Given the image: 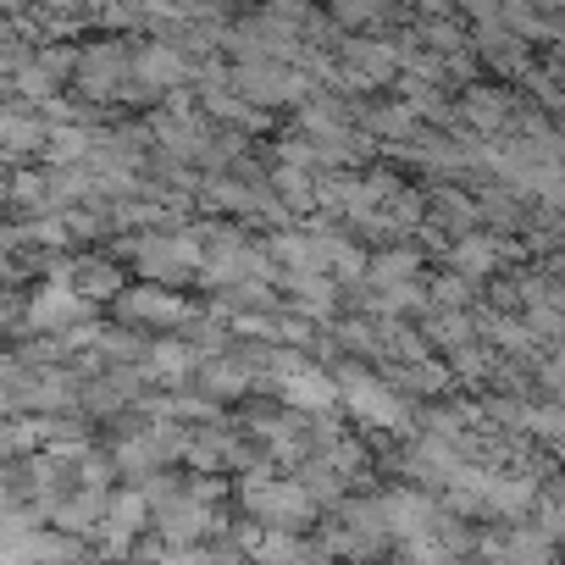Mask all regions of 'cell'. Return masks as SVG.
<instances>
[{
  "label": "cell",
  "instance_id": "obj_1",
  "mask_svg": "<svg viewBox=\"0 0 565 565\" xmlns=\"http://www.w3.org/2000/svg\"><path fill=\"white\" fill-rule=\"evenodd\" d=\"M233 482V510L244 521H255L260 532H289V537H306L322 526V510L306 499V488L295 477H271L266 466L260 471H244V477H227Z\"/></svg>",
  "mask_w": 565,
  "mask_h": 565
},
{
  "label": "cell",
  "instance_id": "obj_2",
  "mask_svg": "<svg viewBox=\"0 0 565 565\" xmlns=\"http://www.w3.org/2000/svg\"><path fill=\"white\" fill-rule=\"evenodd\" d=\"M328 377H333V388H339V416L344 422H355V433L366 438H411V411L416 405H405V399H394L388 394V383L372 372V366H355V361H333L328 366Z\"/></svg>",
  "mask_w": 565,
  "mask_h": 565
},
{
  "label": "cell",
  "instance_id": "obj_3",
  "mask_svg": "<svg viewBox=\"0 0 565 565\" xmlns=\"http://www.w3.org/2000/svg\"><path fill=\"white\" fill-rule=\"evenodd\" d=\"M117 260H128L134 282H156V289H172V295H189L200 282V244L194 233H134V238H117L111 249Z\"/></svg>",
  "mask_w": 565,
  "mask_h": 565
},
{
  "label": "cell",
  "instance_id": "obj_4",
  "mask_svg": "<svg viewBox=\"0 0 565 565\" xmlns=\"http://www.w3.org/2000/svg\"><path fill=\"white\" fill-rule=\"evenodd\" d=\"M194 300L189 295H172V289H156V282H128V289L100 311L106 322H117L122 333H139V339H178L183 322H189Z\"/></svg>",
  "mask_w": 565,
  "mask_h": 565
},
{
  "label": "cell",
  "instance_id": "obj_5",
  "mask_svg": "<svg viewBox=\"0 0 565 565\" xmlns=\"http://www.w3.org/2000/svg\"><path fill=\"white\" fill-rule=\"evenodd\" d=\"M128 62H134V40H122V34H106V40L78 45V73H73L67 95L84 100V106H95V111L117 106L122 89H128Z\"/></svg>",
  "mask_w": 565,
  "mask_h": 565
},
{
  "label": "cell",
  "instance_id": "obj_6",
  "mask_svg": "<svg viewBox=\"0 0 565 565\" xmlns=\"http://www.w3.org/2000/svg\"><path fill=\"white\" fill-rule=\"evenodd\" d=\"M45 277H56V282H67V289L84 300V306H111L122 289H128V266L111 255V249H78V255H56L51 266H45Z\"/></svg>",
  "mask_w": 565,
  "mask_h": 565
},
{
  "label": "cell",
  "instance_id": "obj_7",
  "mask_svg": "<svg viewBox=\"0 0 565 565\" xmlns=\"http://www.w3.org/2000/svg\"><path fill=\"white\" fill-rule=\"evenodd\" d=\"M89 322H100V311L84 306L67 282H56V277H40V289L23 295V339L29 333L34 339H67V333L89 328Z\"/></svg>",
  "mask_w": 565,
  "mask_h": 565
},
{
  "label": "cell",
  "instance_id": "obj_8",
  "mask_svg": "<svg viewBox=\"0 0 565 565\" xmlns=\"http://www.w3.org/2000/svg\"><path fill=\"white\" fill-rule=\"evenodd\" d=\"M438 255H444V271L477 282V289H488L499 271H510V266L526 260V255H521V238H493V233H482V227L466 233V238H449Z\"/></svg>",
  "mask_w": 565,
  "mask_h": 565
},
{
  "label": "cell",
  "instance_id": "obj_9",
  "mask_svg": "<svg viewBox=\"0 0 565 565\" xmlns=\"http://www.w3.org/2000/svg\"><path fill=\"white\" fill-rule=\"evenodd\" d=\"M394 477H399V488H416V493H444L449 488V477L466 466L449 444H438V438H422V433H411L399 449H394Z\"/></svg>",
  "mask_w": 565,
  "mask_h": 565
},
{
  "label": "cell",
  "instance_id": "obj_10",
  "mask_svg": "<svg viewBox=\"0 0 565 565\" xmlns=\"http://www.w3.org/2000/svg\"><path fill=\"white\" fill-rule=\"evenodd\" d=\"M515 106H521V95H515L510 84H493V78H477V84H466V89L455 95L460 128H466L471 139H482V145H493V139L510 128Z\"/></svg>",
  "mask_w": 565,
  "mask_h": 565
},
{
  "label": "cell",
  "instance_id": "obj_11",
  "mask_svg": "<svg viewBox=\"0 0 565 565\" xmlns=\"http://www.w3.org/2000/svg\"><path fill=\"white\" fill-rule=\"evenodd\" d=\"M372 499H377V521L388 532V548L394 543H411V537H427L433 521H438V499L433 493H416V488L388 482V488H372Z\"/></svg>",
  "mask_w": 565,
  "mask_h": 565
},
{
  "label": "cell",
  "instance_id": "obj_12",
  "mask_svg": "<svg viewBox=\"0 0 565 565\" xmlns=\"http://www.w3.org/2000/svg\"><path fill=\"white\" fill-rule=\"evenodd\" d=\"M477 559L482 565H554V543L532 521L488 526V532H477Z\"/></svg>",
  "mask_w": 565,
  "mask_h": 565
},
{
  "label": "cell",
  "instance_id": "obj_13",
  "mask_svg": "<svg viewBox=\"0 0 565 565\" xmlns=\"http://www.w3.org/2000/svg\"><path fill=\"white\" fill-rule=\"evenodd\" d=\"M200 399H211V405H244V399H255L260 394V383H255V372L233 355V344L222 350V355H205L200 361V372H194V383H189Z\"/></svg>",
  "mask_w": 565,
  "mask_h": 565
},
{
  "label": "cell",
  "instance_id": "obj_14",
  "mask_svg": "<svg viewBox=\"0 0 565 565\" xmlns=\"http://www.w3.org/2000/svg\"><path fill=\"white\" fill-rule=\"evenodd\" d=\"M194 372H200V355L183 339H156L139 361V377H145L150 394H178V388L194 383Z\"/></svg>",
  "mask_w": 565,
  "mask_h": 565
},
{
  "label": "cell",
  "instance_id": "obj_15",
  "mask_svg": "<svg viewBox=\"0 0 565 565\" xmlns=\"http://www.w3.org/2000/svg\"><path fill=\"white\" fill-rule=\"evenodd\" d=\"M377 377H383L388 394L405 399V405H433V399L455 394V383H449V372H444L438 355H422V361H405V366H377Z\"/></svg>",
  "mask_w": 565,
  "mask_h": 565
},
{
  "label": "cell",
  "instance_id": "obj_16",
  "mask_svg": "<svg viewBox=\"0 0 565 565\" xmlns=\"http://www.w3.org/2000/svg\"><path fill=\"white\" fill-rule=\"evenodd\" d=\"M40 150H45V122L29 106L7 100V106H0V161H7V167H29V161H40Z\"/></svg>",
  "mask_w": 565,
  "mask_h": 565
},
{
  "label": "cell",
  "instance_id": "obj_17",
  "mask_svg": "<svg viewBox=\"0 0 565 565\" xmlns=\"http://www.w3.org/2000/svg\"><path fill=\"white\" fill-rule=\"evenodd\" d=\"M271 399H277L282 411H295V416H333V411H339V388H333V377H328L322 366H306L300 377L277 383Z\"/></svg>",
  "mask_w": 565,
  "mask_h": 565
},
{
  "label": "cell",
  "instance_id": "obj_18",
  "mask_svg": "<svg viewBox=\"0 0 565 565\" xmlns=\"http://www.w3.org/2000/svg\"><path fill=\"white\" fill-rule=\"evenodd\" d=\"M100 515H106V493H95V488H73V493H62V499L45 510V526L62 532V537L89 543L95 526H100Z\"/></svg>",
  "mask_w": 565,
  "mask_h": 565
},
{
  "label": "cell",
  "instance_id": "obj_19",
  "mask_svg": "<svg viewBox=\"0 0 565 565\" xmlns=\"http://www.w3.org/2000/svg\"><path fill=\"white\" fill-rule=\"evenodd\" d=\"M427 249L422 244H388L366 255V289H394V282H422L427 277Z\"/></svg>",
  "mask_w": 565,
  "mask_h": 565
},
{
  "label": "cell",
  "instance_id": "obj_20",
  "mask_svg": "<svg viewBox=\"0 0 565 565\" xmlns=\"http://www.w3.org/2000/svg\"><path fill=\"white\" fill-rule=\"evenodd\" d=\"M471 211H477V227L493 233V238H515L521 222H526V200L499 189V183H477L471 189Z\"/></svg>",
  "mask_w": 565,
  "mask_h": 565
},
{
  "label": "cell",
  "instance_id": "obj_21",
  "mask_svg": "<svg viewBox=\"0 0 565 565\" xmlns=\"http://www.w3.org/2000/svg\"><path fill=\"white\" fill-rule=\"evenodd\" d=\"M416 333H422L427 355H455V350L477 344V322H471V311H427V317L416 322Z\"/></svg>",
  "mask_w": 565,
  "mask_h": 565
},
{
  "label": "cell",
  "instance_id": "obj_22",
  "mask_svg": "<svg viewBox=\"0 0 565 565\" xmlns=\"http://www.w3.org/2000/svg\"><path fill=\"white\" fill-rule=\"evenodd\" d=\"M244 565H328L322 543L306 532V537H289V532H266L260 548L244 559Z\"/></svg>",
  "mask_w": 565,
  "mask_h": 565
},
{
  "label": "cell",
  "instance_id": "obj_23",
  "mask_svg": "<svg viewBox=\"0 0 565 565\" xmlns=\"http://www.w3.org/2000/svg\"><path fill=\"white\" fill-rule=\"evenodd\" d=\"M7 211L18 216V222H29V216H51V189H45V167H18L12 178H7Z\"/></svg>",
  "mask_w": 565,
  "mask_h": 565
},
{
  "label": "cell",
  "instance_id": "obj_24",
  "mask_svg": "<svg viewBox=\"0 0 565 565\" xmlns=\"http://www.w3.org/2000/svg\"><path fill=\"white\" fill-rule=\"evenodd\" d=\"M422 289H427V311H477V306H482L477 282H466V277H455V271H444V266L422 277Z\"/></svg>",
  "mask_w": 565,
  "mask_h": 565
},
{
  "label": "cell",
  "instance_id": "obj_25",
  "mask_svg": "<svg viewBox=\"0 0 565 565\" xmlns=\"http://www.w3.org/2000/svg\"><path fill=\"white\" fill-rule=\"evenodd\" d=\"M45 189H51V211L95 205V172L89 167H45Z\"/></svg>",
  "mask_w": 565,
  "mask_h": 565
},
{
  "label": "cell",
  "instance_id": "obj_26",
  "mask_svg": "<svg viewBox=\"0 0 565 565\" xmlns=\"http://www.w3.org/2000/svg\"><path fill=\"white\" fill-rule=\"evenodd\" d=\"M89 145H95V128H45L40 167H84Z\"/></svg>",
  "mask_w": 565,
  "mask_h": 565
},
{
  "label": "cell",
  "instance_id": "obj_27",
  "mask_svg": "<svg viewBox=\"0 0 565 565\" xmlns=\"http://www.w3.org/2000/svg\"><path fill=\"white\" fill-rule=\"evenodd\" d=\"M295 482L306 488V499H311V504H317L322 515H333V510H339V504L350 499V488H344V477H339V471H328L322 460H306V466L295 471Z\"/></svg>",
  "mask_w": 565,
  "mask_h": 565
},
{
  "label": "cell",
  "instance_id": "obj_28",
  "mask_svg": "<svg viewBox=\"0 0 565 565\" xmlns=\"http://www.w3.org/2000/svg\"><path fill=\"white\" fill-rule=\"evenodd\" d=\"M559 438H565V411H559V399H532V405H526V444H537L543 455H554Z\"/></svg>",
  "mask_w": 565,
  "mask_h": 565
},
{
  "label": "cell",
  "instance_id": "obj_29",
  "mask_svg": "<svg viewBox=\"0 0 565 565\" xmlns=\"http://www.w3.org/2000/svg\"><path fill=\"white\" fill-rule=\"evenodd\" d=\"M73 482H78V488H95V493H111V488H117V460H111V449H106V444L84 449V460L73 466Z\"/></svg>",
  "mask_w": 565,
  "mask_h": 565
},
{
  "label": "cell",
  "instance_id": "obj_30",
  "mask_svg": "<svg viewBox=\"0 0 565 565\" xmlns=\"http://www.w3.org/2000/svg\"><path fill=\"white\" fill-rule=\"evenodd\" d=\"M134 493H139V499H145V510L156 515V510H167V504H178V499H183V471H156V477H145Z\"/></svg>",
  "mask_w": 565,
  "mask_h": 565
},
{
  "label": "cell",
  "instance_id": "obj_31",
  "mask_svg": "<svg viewBox=\"0 0 565 565\" xmlns=\"http://www.w3.org/2000/svg\"><path fill=\"white\" fill-rule=\"evenodd\" d=\"M23 295L29 289H0V350L23 339Z\"/></svg>",
  "mask_w": 565,
  "mask_h": 565
},
{
  "label": "cell",
  "instance_id": "obj_32",
  "mask_svg": "<svg viewBox=\"0 0 565 565\" xmlns=\"http://www.w3.org/2000/svg\"><path fill=\"white\" fill-rule=\"evenodd\" d=\"M12 100V89H7V78H0V106H7Z\"/></svg>",
  "mask_w": 565,
  "mask_h": 565
}]
</instances>
